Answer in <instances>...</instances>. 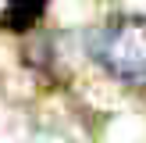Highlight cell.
<instances>
[{
    "mask_svg": "<svg viewBox=\"0 0 146 143\" xmlns=\"http://www.w3.org/2000/svg\"><path fill=\"white\" fill-rule=\"evenodd\" d=\"M96 57L114 79L128 86H143L146 82V18L128 14V18L111 21L96 43Z\"/></svg>",
    "mask_w": 146,
    "mask_h": 143,
    "instance_id": "cell-1",
    "label": "cell"
},
{
    "mask_svg": "<svg viewBox=\"0 0 146 143\" xmlns=\"http://www.w3.org/2000/svg\"><path fill=\"white\" fill-rule=\"evenodd\" d=\"M46 11V0H7V7L0 11V29L7 32H29Z\"/></svg>",
    "mask_w": 146,
    "mask_h": 143,
    "instance_id": "cell-2",
    "label": "cell"
}]
</instances>
